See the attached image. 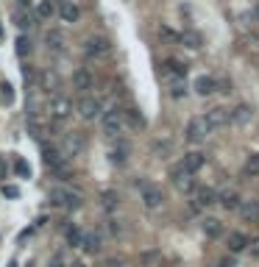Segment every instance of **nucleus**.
I'll return each mask as SVG.
<instances>
[{
	"label": "nucleus",
	"instance_id": "1",
	"mask_svg": "<svg viewBox=\"0 0 259 267\" xmlns=\"http://www.w3.org/2000/svg\"><path fill=\"white\" fill-rule=\"evenodd\" d=\"M50 203L75 212V209L84 206V195H81V192H75V190H67V187H53V190H50Z\"/></svg>",
	"mask_w": 259,
	"mask_h": 267
},
{
	"label": "nucleus",
	"instance_id": "2",
	"mask_svg": "<svg viewBox=\"0 0 259 267\" xmlns=\"http://www.w3.org/2000/svg\"><path fill=\"white\" fill-rule=\"evenodd\" d=\"M170 178H173V184H176V190H179V192H193L195 190L193 172L184 170V164H181V161L170 167Z\"/></svg>",
	"mask_w": 259,
	"mask_h": 267
},
{
	"label": "nucleus",
	"instance_id": "3",
	"mask_svg": "<svg viewBox=\"0 0 259 267\" xmlns=\"http://www.w3.org/2000/svg\"><path fill=\"white\" fill-rule=\"evenodd\" d=\"M209 123H206V117H193L187 125V131H184V137L190 139V142H204L206 137H209Z\"/></svg>",
	"mask_w": 259,
	"mask_h": 267
},
{
	"label": "nucleus",
	"instance_id": "4",
	"mask_svg": "<svg viewBox=\"0 0 259 267\" xmlns=\"http://www.w3.org/2000/svg\"><path fill=\"white\" fill-rule=\"evenodd\" d=\"M123 109L120 106H112L109 112H103V131H106L109 137H115V134H120L123 128Z\"/></svg>",
	"mask_w": 259,
	"mask_h": 267
},
{
	"label": "nucleus",
	"instance_id": "5",
	"mask_svg": "<svg viewBox=\"0 0 259 267\" xmlns=\"http://www.w3.org/2000/svg\"><path fill=\"white\" fill-rule=\"evenodd\" d=\"M48 112H50V120L64 123V120H70V114H72V101L70 98H53L50 106H48Z\"/></svg>",
	"mask_w": 259,
	"mask_h": 267
},
{
	"label": "nucleus",
	"instance_id": "6",
	"mask_svg": "<svg viewBox=\"0 0 259 267\" xmlns=\"http://www.w3.org/2000/svg\"><path fill=\"white\" fill-rule=\"evenodd\" d=\"M101 112H103V103H101V98H98V95H87V98H81V101H78V114L84 120H95Z\"/></svg>",
	"mask_w": 259,
	"mask_h": 267
},
{
	"label": "nucleus",
	"instance_id": "7",
	"mask_svg": "<svg viewBox=\"0 0 259 267\" xmlns=\"http://www.w3.org/2000/svg\"><path fill=\"white\" fill-rule=\"evenodd\" d=\"M84 148H87V142H84L81 134H64V139H61V153H64L67 159H70V156H81Z\"/></svg>",
	"mask_w": 259,
	"mask_h": 267
},
{
	"label": "nucleus",
	"instance_id": "8",
	"mask_svg": "<svg viewBox=\"0 0 259 267\" xmlns=\"http://www.w3.org/2000/svg\"><path fill=\"white\" fill-rule=\"evenodd\" d=\"M42 161H45V164H48L53 172H59V170H64V167H67V156L61 153V148H53V145L42 150Z\"/></svg>",
	"mask_w": 259,
	"mask_h": 267
},
{
	"label": "nucleus",
	"instance_id": "9",
	"mask_svg": "<svg viewBox=\"0 0 259 267\" xmlns=\"http://www.w3.org/2000/svg\"><path fill=\"white\" fill-rule=\"evenodd\" d=\"M109 53H112V42L106 36H90L87 39V56L101 59V56H109Z\"/></svg>",
	"mask_w": 259,
	"mask_h": 267
},
{
	"label": "nucleus",
	"instance_id": "10",
	"mask_svg": "<svg viewBox=\"0 0 259 267\" xmlns=\"http://www.w3.org/2000/svg\"><path fill=\"white\" fill-rule=\"evenodd\" d=\"M206 123H209L212 131H215V128H223V125L231 123V112H229V109L215 106V109H209V112H206Z\"/></svg>",
	"mask_w": 259,
	"mask_h": 267
},
{
	"label": "nucleus",
	"instance_id": "11",
	"mask_svg": "<svg viewBox=\"0 0 259 267\" xmlns=\"http://www.w3.org/2000/svg\"><path fill=\"white\" fill-rule=\"evenodd\" d=\"M212 203H217V192H215V190H209V187H201V190H195L193 209H209Z\"/></svg>",
	"mask_w": 259,
	"mask_h": 267
},
{
	"label": "nucleus",
	"instance_id": "12",
	"mask_svg": "<svg viewBox=\"0 0 259 267\" xmlns=\"http://www.w3.org/2000/svg\"><path fill=\"white\" fill-rule=\"evenodd\" d=\"M142 203L148 209H159L164 203V195H162V190H156V187H151V184H145L142 187Z\"/></svg>",
	"mask_w": 259,
	"mask_h": 267
},
{
	"label": "nucleus",
	"instance_id": "13",
	"mask_svg": "<svg viewBox=\"0 0 259 267\" xmlns=\"http://www.w3.org/2000/svg\"><path fill=\"white\" fill-rule=\"evenodd\" d=\"M72 86L78 89V92H87V89L95 86V75L90 70H75L72 72Z\"/></svg>",
	"mask_w": 259,
	"mask_h": 267
},
{
	"label": "nucleus",
	"instance_id": "14",
	"mask_svg": "<svg viewBox=\"0 0 259 267\" xmlns=\"http://www.w3.org/2000/svg\"><path fill=\"white\" fill-rule=\"evenodd\" d=\"M237 212H240V217L245 223H256L259 220V201H240Z\"/></svg>",
	"mask_w": 259,
	"mask_h": 267
},
{
	"label": "nucleus",
	"instance_id": "15",
	"mask_svg": "<svg viewBox=\"0 0 259 267\" xmlns=\"http://www.w3.org/2000/svg\"><path fill=\"white\" fill-rule=\"evenodd\" d=\"M217 201H220V206L226 209V212H237V206H240V192L237 190H223L220 195H217Z\"/></svg>",
	"mask_w": 259,
	"mask_h": 267
},
{
	"label": "nucleus",
	"instance_id": "16",
	"mask_svg": "<svg viewBox=\"0 0 259 267\" xmlns=\"http://www.w3.org/2000/svg\"><path fill=\"white\" fill-rule=\"evenodd\" d=\"M48 131L50 128L45 125V120L39 117V114H31V117H28V134L34 139H45V134H48Z\"/></svg>",
	"mask_w": 259,
	"mask_h": 267
},
{
	"label": "nucleus",
	"instance_id": "17",
	"mask_svg": "<svg viewBox=\"0 0 259 267\" xmlns=\"http://www.w3.org/2000/svg\"><path fill=\"white\" fill-rule=\"evenodd\" d=\"M204 153H198V150H193V153H184V159H181V164H184V170L187 172H198L201 167H204Z\"/></svg>",
	"mask_w": 259,
	"mask_h": 267
},
{
	"label": "nucleus",
	"instance_id": "18",
	"mask_svg": "<svg viewBox=\"0 0 259 267\" xmlns=\"http://www.w3.org/2000/svg\"><path fill=\"white\" fill-rule=\"evenodd\" d=\"M59 14H61V20L64 23H78V17H81V9L72 3V0H64L59 6Z\"/></svg>",
	"mask_w": 259,
	"mask_h": 267
},
{
	"label": "nucleus",
	"instance_id": "19",
	"mask_svg": "<svg viewBox=\"0 0 259 267\" xmlns=\"http://www.w3.org/2000/svg\"><path fill=\"white\" fill-rule=\"evenodd\" d=\"M128 153H131V148H128L126 142H117L115 148L109 150V161H112V164H126Z\"/></svg>",
	"mask_w": 259,
	"mask_h": 267
},
{
	"label": "nucleus",
	"instance_id": "20",
	"mask_svg": "<svg viewBox=\"0 0 259 267\" xmlns=\"http://www.w3.org/2000/svg\"><path fill=\"white\" fill-rule=\"evenodd\" d=\"M162 72L167 78H184V75H187V64H184V61H179V59H170L167 64H164Z\"/></svg>",
	"mask_w": 259,
	"mask_h": 267
},
{
	"label": "nucleus",
	"instance_id": "21",
	"mask_svg": "<svg viewBox=\"0 0 259 267\" xmlns=\"http://www.w3.org/2000/svg\"><path fill=\"white\" fill-rule=\"evenodd\" d=\"M45 42H48V50H53V53H61V50H64V34H61V31H48V34H45Z\"/></svg>",
	"mask_w": 259,
	"mask_h": 267
},
{
	"label": "nucleus",
	"instance_id": "22",
	"mask_svg": "<svg viewBox=\"0 0 259 267\" xmlns=\"http://www.w3.org/2000/svg\"><path fill=\"white\" fill-rule=\"evenodd\" d=\"M179 42L184 45V48H190V50H198L201 45H204V39H201L198 31H184V34L179 36Z\"/></svg>",
	"mask_w": 259,
	"mask_h": 267
},
{
	"label": "nucleus",
	"instance_id": "23",
	"mask_svg": "<svg viewBox=\"0 0 259 267\" xmlns=\"http://www.w3.org/2000/svg\"><path fill=\"white\" fill-rule=\"evenodd\" d=\"M201 228H204V234H206V237H212V239L223 234V223H220L217 217H206L204 223H201Z\"/></svg>",
	"mask_w": 259,
	"mask_h": 267
},
{
	"label": "nucleus",
	"instance_id": "24",
	"mask_svg": "<svg viewBox=\"0 0 259 267\" xmlns=\"http://www.w3.org/2000/svg\"><path fill=\"white\" fill-rule=\"evenodd\" d=\"M248 242H251V239H248L245 234H240V231H231V234H229V250H231V253H240V250H245Z\"/></svg>",
	"mask_w": 259,
	"mask_h": 267
},
{
	"label": "nucleus",
	"instance_id": "25",
	"mask_svg": "<svg viewBox=\"0 0 259 267\" xmlns=\"http://www.w3.org/2000/svg\"><path fill=\"white\" fill-rule=\"evenodd\" d=\"M215 78H209V75H201L198 81H195V92H198V95H212V92H217V86H215Z\"/></svg>",
	"mask_w": 259,
	"mask_h": 267
},
{
	"label": "nucleus",
	"instance_id": "26",
	"mask_svg": "<svg viewBox=\"0 0 259 267\" xmlns=\"http://www.w3.org/2000/svg\"><path fill=\"white\" fill-rule=\"evenodd\" d=\"M123 123H128L131 128H142L145 120H142V114H139V109L128 106V109H123Z\"/></svg>",
	"mask_w": 259,
	"mask_h": 267
},
{
	"label": "nucleus",
	"instance_id": "27",
	"mask_svg": "<svg viewBox=\"0 0 259 267\" xmlns=\"http://www.w3.org/2000/svg\"><path fill=\"white\" fill-rule=\"evenodd\" d=\"M81 245H84V250H87V253H98V250H101L103 248V245H101V237H98V234H84V239H81Z\"/></svg>",
	"mask_w": 259,
	"mask_h": 267
},
{
	"label": "nucleus",
	"instance_id": "28",
	"mask_svg": "<svg viewBox=\"0 0 259 267\" xmlns=\"http://www.w3.org/2000/svg\"><path fill=\"white\" fill-rule=\"evenodd\" d=\"M251 117H253L251 106H237V109H234V112H231V120H234V123H240V125L251 123Z\"/></svg>",
	"mask_w": 259,
	"mask_h": 267
},
{
	"label": "nucleus",
	"instance_id": "29",
	"mask_svg": "<svg viewBox=\"0 0 259 267\" xmlns=\"http://www.w3.org/2000/svg\"><path fill=\"white\" fill-rule=\"evenodd\" d=\"M14 25H17V28H31V25H34V20H31V14L25 12V9H17V12H14Z\"/></svg>",
	"mask_w": 259,
	"mask_h": 267
},
{
	"label": "nucleus",
	"instance_id": "30",
	"mask_svg": "<svg viewBox=\"0 0 259 267\" xmlns=\"http://www.w3.org/2000/svg\"><path fill=\"white\" fill-rule=\"evenodd\" d=\"M39 83H42L45 92H50V89L59 86V75H56V72H50V70H45V72H42V78H39Z\"/></svg>",
	"mask_w": 259,
	"mask_h": 267
},
{
	"label": "nucleus",
	"instance_id": "31",
	"mask_svg": "<svg viewBox=\"0 0 259 267\" xmlns=\"http://www.w3.org/2000/svg\"><path fill=\"white\" fill-rule=\"evenodd\" d=\"M53 12H56V9H53L50 0H42V3L36 6V17H39V20H50V17H53Z\"/></svg>",
	"mask_w": 259,
	"mask_h": 267
},
{
	"label": "nucleus",
	"instance_id": "32",
	"mask_svg": "<svg viewBox=\"0 0 259 267\" xmlns=\"http://www.w3.org/2000/svg\"><path fill=\"white\" fill-rule=\"evenodd\" d=\"M81 239H84V231H81L78 226H72V228H67V242L75 248V245H81Z\"/></svg>",
	"mask_w": 259,
	"mask_h": 267
},
{
	"label": "nucleus",
	"instance_id": "33",
	"mask_svg": "<svg viewBox=\"0 0 259 267\" xmlns=\"http://www.w3.org/2000/svg\"><path fill=\"white\" fill-rule=\"evenodd\" d=\"M139 261H142L145 267H159L162 256H159V253H153V250H148V253H142V256H139Z\"/></svg>",
	"mask_w": 259,
	"mask_h": 267
},
{
	"label": "nucleus",
	"instance_id": "34",
	"mask_svg": "<svg viewBox=\"0 0 259 267\" xmlns=\"http://www.w3.org/2000/svg\"><path fill=\"white\" fill-rule=\"evenodd\" d=\"M14 172H17L20 178H31V164L25 159H17L14 161Z\"/></svg>",
	"mask_w": 259,
	"mask_h": 267
},
{
	"label": "nucleus",
	"instance_id": "35",
	"mask_svg": "<svg viewBox=\"0 0 259 267\" xmlns=\"http://www.w3.org/2000/svg\"><path fill=\"white\" fill-rule=\"evenodd\" d=\"M245 172H248V175H259V153H251V156H248Z\"/></svg>",
	"mask_w": 259,
	"mask_h": 267
},
{
	"label": "nucleus",
	"instance_id": "36",
	"mask_svg": "<svg viewBox=\"0 0 259 267\" xmlns=\"http://www.w3.org/2000/svg\"><path fill=\"white\" fill-rule=\"evenodd\" d=\"M101 201H103V209H109V212H112V209L117 206V192H112V190H109V192H103V195H101Z\"/></svg>",
	"mask_w": 259,
	"mask_h": 267
},
{
	"label": "nucleus",
	"instance_id": "37",
	"mask_svg": "<svg viewBox=\"0 0 259 267\" xmlns=\"http://www.w3.org/2000/svg\"><path fill=\"white\" fill-rule=\"evenodd\" d=\"M28 53H31V39L20 36V39H17V56H20V59H25Z\"/></svg>",
	"mask_w": 259,
	"mask_h": 267
},
{
	"label": "nucleus",
	"instance_id": "38",
	"mask_svg": "<svg viewBox=\"0 0 259 267\" xmlns=\"http://www.w3.org/2000/svg\"><path fill=\"white\" fill-rule=\"evenodd\" d=\"M0 101H3V103H12V101H14L12 83H0Z\"/></svg>",
	"mask_w": 259,
	"mask_h": 267
},
{
	"label": "nucleus",
	"instance_id": "39",
	"mask_svg": "<svg viewBox=\"0 0 259 267\" xmlns=\"http://www.w3.org/2000/svg\"><path fill=\"white\" fill-rule=\"evenodd\" d=\"M184 92H187V89H184V83H181V78H176V81H173V86H170V95H173V98H181V95H184Z\"/></svg>",
	"mask_w": 259,
	"mask_h": 267
},
{
	"label": "nucleus",
	"instance_id": "40",
	"mask_svg": "<svg viewBox=\"0 0 259 267\" xmlns=\"http://www.w3.org/2000/svg\"><path fill=\"white\" fill-rule=\"evenodd\" d=\"M3 195H9V198H20V190H17V187H12V184H3Z\"/></svg>",
	"mask_w": 259,
	"mask_h": 267
},
{
	"label": "nucleus",
	"instance_id": "41",
	"mask_svg": "<svg viewBox=\"0 0 259 267\" xmlns=\"http://www.w3.org/2000/svg\"><path fill=\"white\" fill-rule=\"evenodd\" d=\"M6 175H9V164H6V159L0 156V181H6Z\"/></svg>",
	"mask_w": 259,
	"mask_h": 267
},
{
	"label": "nucleus",
	"instance_id": "42",
	"mask_svg": "<svg viewBox=\"0 0 259 267\" xmlns=\"http://www.w3.org/2000/svg\"><path fill=\"white\" fill-rule=\"evenodd\" d=\"M48 267H64V259H61V253H59V256H53Z\"/></svg>",
	"mask_w": 259,
	"mask_h": 267
},
{
	"label": "nucleus",
	"instance_id": "43",
	"mask_svg": "<svg viewBox=\"0 0 259 267\" xmlns=\"http://www.w3.org/2000/svg\"><path fill=\"white\" fill-rule=\"evenodd\" d=\"M162 36H167V39H176V42H179V34H173L170 28H162Z\"/></svg>",
	"mask_w": 259,
	"mask_h": 267
},
{
	"label": "nucleus",
	"instance_id": "44",
	"mask_svg": "<svg viewBox=\"0 0 259 267\" xmlns=\"http://www.w3.org/2000/svg\"><path fill=\"white\" fill-rule=\"evenodd\" d=\"M248 245H251V250H253V253H259V237L253 239V242H248Z\"/></svg>",
	"mask_w": 259,
	"mask_h": 267
},
{
	"label": "nucleus",
	"instance_id": "45",
	"mask_svg": "<svg viewBox=\"0 0 259 267\" xmlns=\"http://www.w3.org/2000/svg\"><path fill=\"white\" fill-rule=\"evenodd\" d=\"M220 267H234V259H223V261H220Z\"/></svg>",
	"mask_w": 259,
	"mask_h": 267
},
{
	"label": "nucleus",
	"instance_id": "46",
	"mask_svg": "<svg viewBox=\"0 0 259 267\" xmlns=\"http://www.w3.org/2000/svg\"><path fill=\"white\" fill-rule=\"evenodd\" d=\"M67 267H84V264H81V261H72V264H67Z\"/></svg>",
	"mask_w": 259,
	"mask_h": 267
},
{
	"label": "nucleus",
	"instance_id": "47",
	"mask_svg": "<svg viewBox=\"0 0 259 267\" xmlns=\"http://www.w3.org/2000/svg\"><path fill=\"white\" fill-rule=\"evenodd\" d=\"M253 14H256V20H259V3H256V9H253Z\"/></svg>",
	"mask_w": 259,
	"mask_h": 267
},
{
	"label": "nucleus",
	"instance_id": "48",
	"mask_svg": "<svg viewBox=\"0 0 259 267\" xmlns=\"http://www.w3.org/2000/svg\"><path fill=\"white\" fill-rule=\"evenodd\" d=\"M0 39H3V25H0Z\"/></svg>",
	"mask_w": 259,
	"mask_h": 267
},
{
	"label": "nucleus",
	"instance_id": "49",
	"mask_svg": "<svg viewBox=\"0 0 259 267\" xmlns=\"http://www.w3.org/2000/svg\"><path fill=\"white\" fill-rule=\"evenodd\" d=\"M59 3H64V0H59Z\"/></svg>",
	"mask_w": 259,
	"mask_h": 267
},
{
	"label": "nucleus",
	"instance_id": "50",
	"mask_svg": "<svg viewBox=\"0 0 259 267\" xmlns=\"http://www.w3.org/2000/svg\"><path fill=\"white\" fill-rule=\"evenodd\" d=\"M12 267H17V264H12Z\"/></svg>",
	"mask_w": 259,
	"mask_h": 267
}]
</instances>
